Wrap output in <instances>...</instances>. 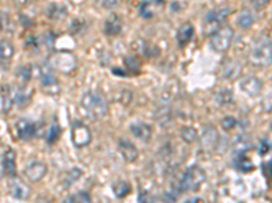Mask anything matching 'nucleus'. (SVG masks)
<instances>
[{"instance_id": "nucleus-32", "label": "nucleus", "mask_w": 272, "mask_h": 203, "mask_svg": "<svg viewBox=\"0 0 272 203\" xmlns=\"http://www.w3.org/2000/svg\"><path fill=\"white\" fill-rule=\"evenodd\" d=\"M140 15L143 16L144 19H151L152 18V11L151 8H150V3H147V2H144L142 6H140Z\"/></svg>"}, {"instance_id": "nucleus-23", "label": "nucleus", "mask_w": 272, "mask_h": 203, "mask_svg": "<svg viewBox=\"0 0 272 203\" xmlns=\"http://www.w3.org/2000/svg\"><path fill=\"white\" fill-rule=\"evenodd\" d=\"M113 192H114V195L119 199H123V198H125L131 192V186H129L128 182L117 181L116 183L113 184Z\"/></svg>"}, {"instance_id": "nucleus-7", "label": "nucleus", "mask_w": 272, "mask_h": 203, "mask_svg": "<svg viewBox=\"0 0 272 203\" xmlns=\"http://www.w3.org/2000/svg\"><path fill=\"white\" fill-rule=\"evenodd\" d=\"M91 138H93L91 131L85 123L79 122V121L72 123V126H71V140H72L76 148L87 146L91 142Z\"/></svg>"}, {"instance_id": "nucleus-19", "label": "nucleus", "mask_w": 272, "mask_h": 203, "mask_svg": "<svg viewBox=\"0 0 272 203\" xmlns=\"http://www.w3.org/2000/svg\"><path fill=\"white\" fill-rule=\"evenodd\" d=\"M14 56V46L7 39H0V65L7 66Z\"/></svg>"}, {"instance_id": "nucleus-20", "label": "nucleus", "mask_w": 272, "mask_h": 203, "mask_svg": "<svg viewBox=\"0 0 272 203\" xmlns=\"http://www.w3.org/2000/svg\"><path fill=\"white\" fill-rule=\"evenodd\" d=\"M47 16L51 20H62L67 16V8L62 4L52 3L47 7Z\"/></svg>"}, {"instance_id": "nucleus-8", "label": "nucleus", "mask_w": 272, "mask_h": 203, "mask_svg": "<svg viewBox=\"0 0 272 203\" xmlns=\"http://www.w3.org/2000/svg\"><path fill=\"white\" fill-rule=\"evenodd\" d=\"M229 8H221V10H214L207 14L206 19H204V30L206 34H212L222 27V23L229 15Z\"/></svg>"}, {"instance_id": "nucleus-5", "label": "nucleus", "mask_w": 272, "mask_h": 203, "mask_svg": "<svg viewBox=\"0 0 272 203\" xmlns=\"http://www.w3.org/2000/svg\"><path fill=\"white\" fill-rule=\"evenodd\" d=\"M234 33L229 26H222L219 30L214 33L211 37V46L217 53H223L229 49L231 42H233Z\"/></svg>"}, {"instance_id": "nucleus-34", "label": "nucleus", "mask_w": 272, "mask_h": 203, "mask_svg": "<svg viewBox=\"0 0 272 203\" xmlns=\"http://www.w3.org/2000/svg\"><path fill=\"white\" fill-rule=\"evenodd\" d=\"M18 76L22 77V80H24L25 83L29 81V79H30V76H31V66L30 65L22 66V68L18 71Z\"/></svg>"}, {"instance_id": "nucleus-26", "label": "nucleus", "mask_w": 272, "mask_h": 203, "mask_svg": "<svg viewBox=\"0 0 272 203\" xmlns=\"http://www.w3.org/2000/svg\"><path fill=\"white\" fill-rule=\"evenodd\" d=\"M14 22L12 18L6 12L0 11V31L2 33H12L14 31Z\"/></svg>"}, {"instance_id": "nucleus-1", "label": "nucleus", "mask_w": 272, "mask_h": 203, "mask_svg": "<svg viewBox=\"0 0 272 203\" xmlns=\"http://www.w3.org/2000/svg\"><path fill=\"white\" fill-rule=\"evenodd\" d=\"M81 110L91 121H98L108 115L109 106L105 96L94 91L85 92L81 98Z\"/></svg>"}, {"instance_id": "nucleus-9", "label": "nucleus", "mask_w": 272, "mask_h": 203, "mask_svg": "<svg viewBox=\"0 0 272 203\" xmlns=\"http://www.w3.org/2000/svg\"><path fill=\"white\" fill-rule=\"evenodd\" d=\"M14 129H15L16 137L24 141H29L37 134V125L29 119H18L14 125Z\"/></svg>"}, {"instance_id": "nucleus-21", "label": "nucleus", "mask_w": 272, "mask_h": 203, "mask_svg": "<svg viewBox=\"0 0 272 203\" xmlns=\"http://www.w3.org/2000/svg\"><path fill=\"white\" fill-rule=\"evenodd\" d=\"M241 88L244 89L248 95L256 96L261 92L263 85H261V81L259 80V79H256V77H248L241 84Z\"/></svg>"}, {"instance_id": "nucleus-27", "label": "nucleus", "mask_w": 272, "mask_h": 203, "mask_svg": "<svg viewBox=\"0 0 272 203\" xmlns=\"http://www.w3.org/2000/svg\"><path fill=\"white\" fill-rule=\"evenodd\" d=\"M215 100H217V103L219 104V106H227V104L231 103V100H233L231 91H230V89H221L219 92H217Z\"/></svg>"}, {"instance_id": "nucleus-25", "label": "nucleus", "mask_w": 272, "mask_h": 203, "mask_svg": "<svg viewBox=\"0 0 272 203\" xmlns=\"http://www.w3.org/2000/svg\"><path fill=\"white\" fill-rule=\"evenodd\" d=\"M82 175H83V172H82L79 168H76V167H75V168H72V169H70V171L66 173L64 179H63V184H64V187H67V188L71 187V186H72L75 182L79 181V177H81Z\"/></svg>"}, {"instance_id": "nucleus-4", "label": "nucleus", "mask_w": 272, "mask_h": 203, "mask_svg": "<svg viewBox=\"0 0 272 203\" xmlns=\"http://www.w3.org/2000/svg\"><path fill=\"white\" fill-rule=\"evenodd\" d=\"M250 61L257 66H267L272 62V46L264 39L260 41L250 52Z\"/></svg>"}, {"instance_id": "nucleus-28", "label": "nucleus", "mask_w": 272, "mask_h": 203, "mask_svg": "<svg viewBox=\"0 0 272 203\" xmlns=\"http://www.w3.org/2000/svg\"><path fill=\"white\" fill-rule=\"evenodd\" d=\"M181 138H183V141H185L187 144H192V142L198 140V131L192 126L183 127V129H181Z\"/></svg>"}, {"instance_id": "nucleus-18", "label": "nucleus", "mask_w": 272, "mask_h": 203, "mask_svg": "<svg viewBox=\"0 0 272 203\" xmlns=\"http://www.w3.org/2000/svg\"><path fill=\"white\" fill-rule=\"evenodd\" d=\"M219 141V134L214 127H207L202 136V146L206 150H212L218 146Z\"/></svg>"}, {"instance_id": "nucleus-38", "label": "nucleus", "mask_w": 272, "mask_h": 203, "mask_svg": "<svg viewBox=\"0 0 272 203\" xmlns=\"http://www.w3.org/2000/svg\"><path fill=\"white\" fill-rule=\"evenodd\" d=\"M15 2L20 7H26V6L31 4L33 2H35V0H15Z\"/></svg>"}, {"instance_id": "nucleus-17", "label": "nucleus", "mask_w": 272, "mask_h": 203, "mask_svg": "<svg viewBox=\"0 0 272 203\" xmlns=\"http://www.w3.org/2000/svg\"><path fill=\"white\" fill-rule=\"evenodd\" d=\"M193 35H195L193 25L189 22L184 23L183 26L179 29V31H177V42H179V45L181 46V48H184V46H187L188 43L192 41Z\"/></svg>"}, {"instance_id": "nucleus-12", "label": "nucleus", "mask_w": 272, "mask_h": 203, "mask_svg": "<svg viewBox=\"0 0 272 203\" xmlns=\"http://www.w3.org/2000/svg\"><path fill=\"white\" fill-rule=\"evenodd\" d=\"M0 100H2V110L7 114L15 104V89L10 85H3L0 88Z\"/></svg>"}, {"instance_id": "nucleus-11", "label": "nucleus", "mask_w": 272, "mask_h": 203, "mask_svg": "<svg viewBox=\"0 0 272 203\" xmlns=\"http://www.w3.org/2000/svg\"><path fill=\"white\" fill-rule=\"evenodd\" d=\"M16 156L15 152L12 149H6L3 153V159H2V169L6 176L14 177L16 173Z\"/></svg>"}, {"instance_id": "nucleus-39", "label": "nucleus", "mask_w": 272, "mask_h": 203, "mask_svg": "<svg viewBox=\"0 0 272 203\" xmlns=\"http://www.w3.org/2000/svg\"><path fill=\"white\" fill-rule=\"evenodd\" d=\"M268 172H269V175L272 176V161H269L268 163Z\"/></svg>"}, {"instance_id": "nucleus-6", "label": "nucleus", "mask_w": 272, "mask_h": 203, "mask_svg": "<svg viewBox=\"0 0 272 203\" xmlns=\"http://www.w3.org/2000/svg\"><path fill=\"white\" fill-rule=\"evenodd\" d=\"M40 80H41V84H43V88L51 94V95H57L60 92V84H59V80L56 75H54V69L52 68L49 64H44V65L40 66Z\"/></svg>"}, {"instance_id": "nucleus-24", "label": "nucleus", "mask_w": 272, "mask_h": 203, "mask_svg": "<svg viewBox=\"0 0 272 203\" xmlns=\"http://www.w3.org/2000/svg\"><path fill=\"white\" fill-rule=\"evenodd\" d=\"M156 121L160 123L162 127H166L169 123L171 122V111L170 108H167L166 106L161 107L158 111L156 112Z\"/></svg>"}, {"instance_id": "nucleus-40", "label": "nucleus", "mask_w": 272, "mask_h": 203, "mask_svg": "<svg viewBox=\"0 0 272 203\" xmlns=\"http://www.w3.org/2000/svg\"><path fill=\"white\" fill-rule=\"evenodd\" d=\"M154 2H156V3H162L163 0H154Z\"/></svg>"}, {"instance_id": "nucleus-36", "label": "nucleus", "mask_w": 272, "mask_h": 203, "mask_svg": "<svg viewBox=\"0 0 272 203\" xmlns=\"http://www.w3.org/2000/svg\"><path fill=\"white\" fill-rule=\"evenodd\" d=\"M253 2V6L256 8H259V10H261V8H264L267 4L271 3V0H252Z\"/></svg>"}, {"instance_id": "nucleus-13", "label": "nucleus", "mask_w": 272, "mask_h": 203, "mask_svg": "<svg viewBox=\"0 0 272 203\" xmlns=\"http://www.w3.org/2000/svg\"><path fill=\"white\" fill-rule=\"evenodd\" d=\"M10 192L15 199L25 200L30 196V187L25 184L24 182L18 181V179H12L10 182Z\"/></svg>"}, {"instance_id": "nucleus-2", "label": "nucleus", "mask_w": 272, "mask_h": 203, "mask_svg": "<svg viewBox=\"0 0 272 203\" xmlns=\"http://www.w3.org/2000/svg\"><path fill=\"white\" fill-rule=\"evenodd\" d=\"M206 172L203 171V168H200L198 165H193L180 179V182L176 186V191H171L167 194V198L170 200H176L177 196L181 195L183 192L196 191V190L202 187V184L206 182Z\"/></svg>"}, {"instance_id": "nucleus-22", "label": "nucleus", "mask_w": 272, "mask_h": 203, "mask_svg": "<svg viewBox=\"0 0 272 203\" xmlns=\"http://www.w3.org/2000/svg\"><path fill=\"white\" fill-rule=\"evenodd\" d=\"M225 79H237L241 75V65L236 61H231L223 66V72H222Z\"/></svg>"}, {"instance_id": "nucleus-29", "label": "nucleus", "mask_w": 272, "mask_h": 203, "mask_svg": "<svg viewBox=\"0 0 272 203\" xmlns=\"http://www.w3.org/2000/svg\"><path fill=\"white\" fill-rule=\"evenodd\" d=\"M253 23H255V16H253L250 12H242L241 15L238 16L237 25L241 27V29H244V30L249 29Z\"/></svg>"}, {"instance_id": "nucleus-31", "label": "nucleus", "mask_w": 272, "mask_h": 203, "mask_svg": "<svg viewBox=\"0 0 272 203\" xmlns=\"http://www.w3.org/2000/svg\"><path fill=\"white\" fill-rule=\"evenodd\" d=\"M67 200H68V202H90L91 198H90V195L87 194V192L81 191V192L74 194V195H71Z\"/></svg>"}, {"instance_id": "nucleus-15", "label": "nucleus", "mask_w": 272, "mask_h": 203, "mask_svg": "<svg viewBox=\"0 0 272 203\" xmlns=\"http://www.w3.org/2000/svg\"><path fill=\"white\" fill-rule=\"evenodd\" d=\"M131 133L140 141L147 142L152 136V129L147 123L136 122L131 125Z\"/></svg>"}, {"instance_id": "nucleus-16", "label": "nucleus", "mask_w": 272, "mask_h": 203, "mask_svg": "<svg viewBox=\"0 0 272 203\" xmlns=\"http://www.w3.org/2000/svg\"><path fill=\"white\" fill-rule=\"evenodd\" d=\"M121 29H123V22H121V18L117 14H112L106 18L105 25H104V31L106 34L114 37V35L120 34Z\"/></svg>"}, {"instance_id": "nucleus-33", "label": "nucleus", "mask_w": 272, "mask_h": 203, "mask_svg": "<svg viewBox=\"0 0 272 203\" xmlns=\"http://www.w3.org/2000/svg\"><path fill=\"white\" fill-rule=\"evenodd\" d=\"M136 61H138V60H136L135 57H128L127 60H125V64H127L128 69L133 73L139 72V68H140L139 62H136Z\"/></svg>"}, {"instance_id": "nucleus-3", "label": "nucleus", "mask_w": 272, "mask_h": 203, "mask_svg": "<svg viewBox=\"0 0 272 203\" xmlns=\"http://www.w3.org/2000/svg\"><path fill=\"white\" fill-rule=\"evenodd\" d=\"M49 65L62 73H71L74 72L78 65L76 57L71 52H57L51 57Z\"/></svg>"}, {"instance_id": "nucleus-37", "label": "nucleus", "mask_w": 272, "mask_h": 203, "mask_svg": "<svg viewBox=\"0 0 272 203\" xmlns=\"http://www.w3.org/2000/svg\"><path fill=\"white\" fill-rule=\"evenodd\" d=\"M119 0H102V6L105 8H113L114 6H117Z\"/></svg>"}, {"instance_id": "nucleus-35", "label": "nucleus", "mask_w": 272, "mask_h": 203, "mask_svg": "<svg viewBox=\"0 0 272 203\" xmlns=\"http://www.w3.org/2000/svg\"><path fill=\"white\" fill-rule=\"evenodd\" d=\"M222 125H223V127H225L226 130H230V129H233L234 126H236V119L234 118H225L223 121H222Z\"/></svg>"}, {"instance_id": "nucleus-10", "label": "nucleus", "mask_w": 272, "mask_h": 203, "mask_svg": "<svg viewBox=\"0 0 272 203\" xmlns=\"http://www.w3.org/2000/svg\"><path fill=\"white\" fill-rule=\"evenodd\" d=\"M47 165L44 164L43 161H33L25 168V176L27 177V181L30 182H40L45 176L47 173Z\"/></svg>"}, {"instance_id": "nucleus-30", "label": "nucleus", "mask_w": 272, "mask_h": 203, "mask_svg": "<svg viewBox=\"0 0 272 203\" xmlns=\"http://www.w3.org/2000/svg\"><path fill=\"white\" fill-rule=\"evenodd\" d=\"M60 134H62V129H60V126L56 125V123L52 125L51 129H49V133H48V138H47L48 144H54V142L59 140Z\"/></svg>"}, {"instance_id": "nucleus-14", "label": "nucleus", "mask_w": 272, "mask_h": 203, "mask_svg": "<svg viewBox=\"0 0 272 203\" xmlns=\"http://www.w3.org/2000/svg\"><path fill=\"white\" fill-rule=\"evenodd\" d=\"M119 150H120L121 157L124 159L127 163H133V161L138 160V149L136 146L133 145L131 141H127V140H121L119 142Z\"/></svg>"}]
</instances>
